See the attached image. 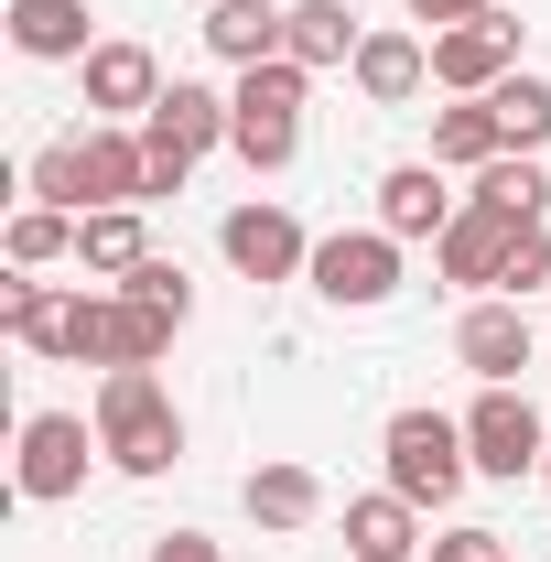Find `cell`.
Here are the masks:
<instances>
[{
	"instance_id": "603a6c76",
	"label": "cell",
	"mask_w": 551,
	"mask_h": 562,
	"mask_svg": "<svg viewBox=\"0 0 551 562\" xmlns=\"http://www.w3.org/2000/svg\"><path fill=\"white\" fill-rule=\"evenodd\" d=\"M508 140H497V109L486 98H454V109H432V162H465V173H486Z\"/></svg>"
},
{
	"instance_id": "484cf974",
	"label": "cell",
	"mask_w": 551,
	"mask_h": 562,
	"mask_svg": "<svg viewBox=\"0 0 551 562\" xmlns=\"http://www.w3.org/2000/svg\"><path fill=\"white\" fill-rule=\"evenodd\" d=\"M120 292H140V303H151V314H173V325L195 314V281H184V260H162V249H151V260L120 281Z\"/></svg>"
},
{
	"instance_id": "44dd1931",
	"label": "cell",
	"mask_w": 551,
	"mask_h": 562,
	"mask_svg": "<svg viewBox=\"0 0 551 562\" xmlns=\"http://www.w3.org/2000/svg\"><path fill=\"white\" fill-rule=\"evenodd\" d=\"M281 22H292V11H271V0H216V11H206V55H216V66H271Z\"/></svg>"
},
{
	"instance_id": "83f0119b",
	"label": "cell",
	"mask_w": 551,
	"mask_h": 562,
	"mask_svg": "<svg viewBox=\"0 0 551 562\" xmlns=\"http://www.w3.org/2000/svg\"><path fill=\"white\" fill-rule=\"evenodd\" d=\"M432 562H508V530H443Z\"/></svg>"
},
{
	"instance_id": "8fae6325",
	"label": "cell",
	"mask_w": 551,
	"mask_h": 562,
	"mask_svg": "<svg viewBox=\"0 0 551 562\" xmlns=\"http://www.w3.org/2000/svg\"><path fill=\"white\" fill-rule=\"evenodd\" d=\"M508 249H519V216H486V206H465L443 238H432V271L454 281V292H497L508 281Z\"/></svg>"
},
{
	"instance_id": "d4e9b609",
	"label": "cell",
	"mask_w": 551,
	"mask_h": 562,
	"mask_svg": "<svg viewBox=\"0 0 551 562\" xmlns=\"http://www.w3.org/2000/svg\"><path fill=\"white\" fill-rule=\"evenodd\" d=\"M44 260H76V216L66 206H22L11 216V271H44Z\"/></svg>"
},
{
	"instance_id": "277c9868",
	"label": "cell",
	"mask_w": 551,
	"mask_h": 562,
	"mask_svg": "<svg viewBox=\"0 0 551 562\" xmlns=\"http://www.w3.org/2000/svg\"><path fill=\"white\" fill-rule=\"evenodd\" d=\"M379 454H390V487L412 497V508H454V497H465V476H476L465 422H443V412H390Z\"/></svg>"
},
{
	"instance_id": "30bf717a",
	"label": "cell",
	"mask_w": 551,
	"mask_h": 562,
	"mask_svg": "<svg viewBox=\"0 0 551 562\" xmlns=\"http://www.w3.org/2000/svg\"><path fill=\"white\" fill-rule=\"evenodd\" d=\"M497 76H519V22H508V11H476V22L432 33V87H454V98H486Z\"/></svg>"
},
{
	"instance_id": "7402d4cb",
	"label": "cell",
	"mask_w": 551,
	"mask_h": 562,
	"mask_svg": "<svg viewBox=\"0 0 551 562\" xmlns=\"http://www.w3.org/2000/svg\"><path fill=\"white\" fill-rule=\"evenodd\" d=\"M249 519H260V530H314V519H325V476L292 465V454L260 465V476H249Z\"/></svg>"
},
{
	"instance_id": "ffe728a7",
	"label": "cell",
	"mask_w": 551,
	"mask_h": 562,
	"mask_svg": "<svg viewBox=\"0 0 551 562\" xmlns=\"http://www.w3.org/2000/svg\"><path fill=\"white\" fill-rule=\"evenodd\" d=\"M465 206H486V216H519V227H541L551 216V162H530V151H497L476 184H465Z\"/></svg>"
},
{
	"instance_id": "3957f363",
	"label": "cell",
	"mask_w": 551,
	"mask_h": 562,
	"mask_svg": "<svg viewBox=\"0 0 551 562\" xmlns=\"http://www.w3.org/2000/svg\"><path fill=\"white\" fill-rule=\"evenodd\" d=\"M303 98H314V66H292V55H271V66H238V87H227V109H238L227 151H238L249 173H281V162L303 151Z\"/></svg>"
},
{
	"instance_id": "9c48e42d",
	"label": "cell",
	"mask_w": 551,
	"mask_h": 562,
	"mask_svg": "<svg viewBox=\"0 0 551 562\" xmlns=\"http://www.w3.org/2000/svg\"><path fill=\"white\" fill-rule=\"evenodd\" d=\"M87 454H109L87 412H33V422H22V465H11V476H22L33 508H55V497L87 487Z\"/></svg>"
},
{
	"instance_id": "52a82bcc",
	"label": "cell",
	"mask_w": 551,
	"mask_h": 562,
	"mask_svg": "<svg viewBox=\"0 0 551 562\" xmlns=\"http://www.w3.org/2000/svg\"><path fill=\"white\" fill-rule=\"evenodd\" d=\"M465 454H476V476H541L551 454V422L530 412V390H476V412H465Z\"/></svg>"
},
{
	"instance_id": "9a60e30c",
	"label": "cell",
	"mask_w": 551,
	"mask_h": 562,
	"mask_svg": "<svg viewBox=\"0 0 551 562\" xmlns=\"http://www.w3.org/2000/svg\"><path fill=\"white\" fill-rule=\"evenodd\" d=\"M87 109H109V120H151V109H162V66H151V44H98V55H87Z\"/></svg>"
},
{
	"instance_id": "5b68a950",
	"label": "cell",
	"mask_w": 551,
	"mask_h": 562,
	"mask_svg": "<svg viewBox=\"0 0 551 562\" xmlns=\"http://www.w3.org/2000/svg\"><path fill=\"white\" fill-rule=\"evenodd\" d=\"M227 131H238V109H227L216 87H195V76H173V87H162V109L140 120V151H151V195H184V173H195V162H206Z\"/></svg>"
},
{
	"instance_id": "5bb4252c",
	"label": "cell",
	"mask_w": 551,
	"mask_h": 562,
	"mask_svg": "<svg viewBox=\"0 0 551 562\" xmlns=\"http://www.w3.org/2000/svg\"><path fill=\"white\" fill-rule=\"evenodd\" d=\"M346 76H357V98H368V109H412L421 87H432V44H412V33H368Z\"/></svg>"
},
{
	"instance_id": "ba28073f",
	"label": "cell",
	"mask_w": 551,
	"mask_h": 562,
	"mask_svg": "<svg viewBox=\"0 0 551 562\" xmlns=\"http://www.w3.org/2000/svg\"><path fill=\"white\" fill-rule=\"evenodd\" d=\"M216 249H227V271H238V281H292V271H314V238H303L292 206H271V195H249V206L216 216Z\"/></svg>"
},
{
	"instance_id": "ac0fdd59",
	"label": "cell",
	"mask_w": 551,
	"mask_h": 562,
	"mask_svg": "<svg viewBox=\"0 0 551 562\" xmlns=\"http://www.w3.org/2000/svg\"><path fill=\"white\" fill-rule=\"evenodd\" d=\"M357 44H368V33H357V11H346V0H292V22H281V55H292V66H357Z\"/></svg>"
},
{
	"instance_id": "f1b7e54d",
	"label": "cell",
	"mask_w": 551,
	"mask_h": 562,
	"mask_svg": "<svg viewBox=\"0 0 551 562\" xmlns=\"http://www.w3.org/2000/svg\"><path fill=\"white\" fill-rule=\"evenodd\" d=\"M476 11H497V0H412V22H432V33H454V22H476Z\"/></svg>"
},
{
	"instance_id": "7c38bea8",
	"label": "cell",
	"mask_w": 551,
	"mask_h": 562,
	"mask_svg": "<svg viewBox=\"0 0 551 562\" xmlns=\"http://www.w3.org/2000/svg\"><path fill=\"white\" fill-rule=\"evenodd\" d=\"M454 357L476 368L486 390H519V368H530V314L497 292V303H465V325H454Z\"/></svg>"
},
{
	"instance_id": "d6986e66",
	"label": "cell",
	"mask_w": 551,
	"mask_h": 562,
	"mask_svg": "<svg viewBox=\"0 0 551 562\" xmlns=\"http://www.w3.org/2000/svg\"><path fill=\"white\" fill-rule=\"evenodd\" d=\"M140 260H151V227H140V206H98V216H76V271L131 281Z\"/></svg>"
},
{
	"instance_id": "2e32d148",
	"label": "cell",
	"mask_w": 551,
	"mask_h": 562,
	"mask_svg": "<svg viewBox=\"0 0 551 562\" xmlns=\"http://www.w3.org/2000/svg\"><path fill=\"white\" fill-rule=\"evenodd\" d=\"M412 552H421V508L401 487L346 497V562H412Z\"/></svg>"
},
{
	"instance_id": "cb8c5ba5",
	"label": "cell",
	"mask_w": 551,
	"mask_h": 562,
	"mask_svg": "<svg viewBox=\"0 0 551 562\" xmlns=\"http://www.w3.org/2000/svg\"><path fill=\"white\" fill-rule=\"evenodd\" d=\"M486 109H497V140H508V151H541V140H551V87H541V76H497Z\"/></svg>"
},
{
	"instance_id": "8992f818",
	"label": "cell",
	"mask_w": 551,
	"mask_h": 562,
	"mask_svg": "<svg viewBox=\"0 0 551 562\" xmlns=\"http://www.w3.org/2000/svg\"><path fill=\"white\" fill-rule=\"evenodd\" d=\"M314 292L336 303V314H379L390 292H401V238L390 227H336V238H314Z\"/></svg>"
},
{
	"instance_id": "7a4b0ae2",
	"label": "cell",
	"mask_w": 551,
	"mask_h": 562,
	"mask_svg": "<svg viewBox=\"0 0 551 562\" xmlns=\"http://www.w3.org/2000/svg\"><path fill=\"white\" fill-rule=\"evenodd\" d=\"M98 443H109L120 476H162V465L184 454V412H173V390H162L151 368H98Z\"/></svg>"
},
{
	"instance_id": "f546056e",
	"label": "cell",
	"mask_w": 551,
	"mask_h": 562,
	"mask_svg": "<svg viewBox=\"0 0 551 562\" xmlns=\"http://www.w3.org/2000/svg\"><path fill=\"white\" fill-rule=\"evenodd\" d=\"M151 562H216V541H206V530H162V541H151Z\"/></svg>"
},
{
	"instance_id": "4316f807",
	"label": "cell",
	"mask_w": 551,
	"mask_h": 562,
	"mask_svg": "<svg viewBox=\"0 0 551 562\" xmlns=\"http://www.w3.org/2000/svg\"><path fill=\"white\" fill-rule=\"evenodd\" d=\"M508 303H530V292H551V227H519V249H508V281H497Z\"/></svg>"
},
{
	"instance_id": "4dcf8cb0",
	"label": "cell",
	"mask_w": 551,
	"mask_h": 562,
	"mask_svg": "<svg viewBox=\"0 0 551 562\" xmlns=\"http://www.w3.org/2000/svg\"><path fill=\"white\" fill-rule=\"evenodd\" d=\"M541 487H551V454H541Z\"/></svg>"
},
{
	"instance_id": "e0dca14e",
	"label": "cell",
	"mask_w": 551,
	"mask_h": 562,
	"mask_svg": "<svg viewBox=\"0 0 551 562\" xmlns=\"http://www.w3.org/2000/svg\"><path fill=\"white\" fill-rule=\"evenodd\" d=\"M0 22H11V44H22L33 66H87V55H98V44H87V0H11Z\"/></svg>"
},
{
	"instance_id": "6da1fadb",
	"label": "cell",
	"mask_w": 551,
	"mask_h": 562,
	"mask_svg": "<svg viewBox=\"0 0 551 562\" xmlns=\"http://www.w3.org/2000/svg\"><path fill=\"white\" fill-rule=\"evenodd\" d=\"M33 206H66V216L151 206V151H140V131H66L33 162Z\"/></svg>"
},
{
	"instance_id": "4fadbf2b",
	"label": "cell",
	"mask_w": 551,
	"mask_h": 562,
	"mask_svg": "<svg viewBox=\"0 0 551 562\" xmlns=\"http://www.w3.org/2000/svg\"><path fill=\"white\" fill-rule=\"evenodd\" d=\"M454 216H465V195L443 184V162H390L379 173V227L390 238H443Z\"/></svg>"
}]
</instances>
